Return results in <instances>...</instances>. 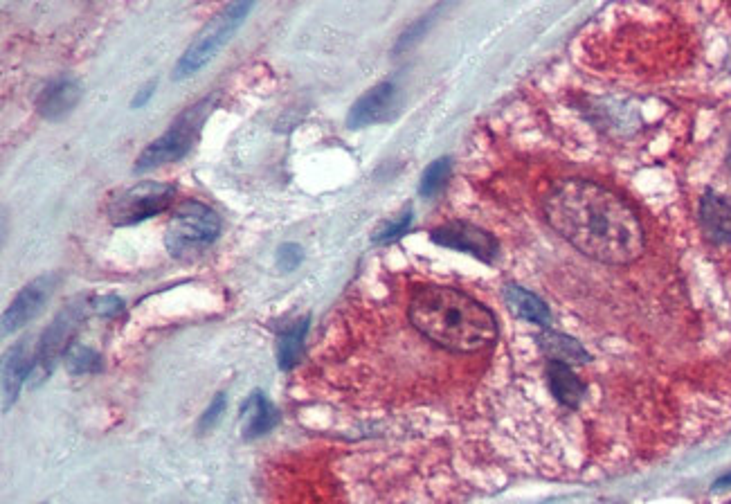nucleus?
<instances>
[{"mask_svg":"<svg viewBox=\"0 0 731 504\" xmlns=\"http://www.w3.org/2000/svg\"><path fill=\"white\" fill-rule=\"evenodd\" d=\"M396 102H399V88H396L394 81H381V84L369 88L367 93L351 106V111L347 115V126L349 129H363V126L390 120Z\"/></svg>","mask_w":731,"mask_h":504,"instance_id":"9","label":"nucleus"},{"mask_svg":"<svg viewBox=\"0 0 731 504\" xmlns=\"http://www.w3.org/2000/svg\"><path fill=\"white\" fill-rule=\"evenodd\" d=\"M36 365V351H32L30 340L23 338L21 342L7 351L3 360V410L16 401L18 392L30 378L32 367Z\"/></svg>","mask_w":731,"mask_h":504,"instance_id":"12","label":"nucleus"},{"mask_svg":"<svg viewBox=\"0 0 731 504\" xmlns=\"http://www.w3.org/2000/svg\"><path fill=\"white\" fill-rule=\"evenodd\" d=\"M174 196V185L144 180V183L115 194L106 205V216L117 228H126V225L149 221L153 216L167 212L171 203H174Z\"/></svg>","mask_w":731,"mask_h":504,"instance_id":"5","label":"nucleus"},{"mask_svg":"<svg viewBox=\"0 0 731 504\" xmlns=\"http://www.w3.org/2000/svg\"><path fill=\"white\" fill-rule=\"evenodd\" d=\"M538 345L543 349V354L549 360H561V363H588L590 354L583 349V345L579 340H574L565 333H558L552 329H545L538 336Z\"/></svg>","mask_w":731,"mask_h":504,"instance_id":"17","label":"nucleus"},{"mask_svg":"<svg viewBox=\"0 0 731 504\" xmlns=\"http://www.w3.org/2000/svg\"><path fill=\"white\" fill-rule=\"evenodd\" d=\"M504 302H507L511 313L518 315L522 320L540 324V327H549V322H552V311H549V306L540 300L538 295L529 293L527 288H522L518 284L504 286Z\"/></svg>","mask_w":731,"mask_h":504,"instance_id":"15","label":"nucleus"},{"mask_svg":"<svg viewBox=\"0 0 731 504\" xmlns=\"http://www.w3.org/2000/svg\"><path fill=\"white\" fill-rule=\"evenodd\" d=\"M255 5L257 0H230L219 14H214L203 25V30L196 34V39L187 45L183 57L178 59L174 68V79L183 81L205 68L219 54L223 45L237 34L239 27L246 23V18L255 9Z\"/></svg>","mask_w":731,"mask_h":504,"instance_id":"3","label":"nucleus"},{"mask_svg":"<svg viewBox=\"0 0 731 504\" xmlns=\"http://www.w3.org/2000/svg\"><path fill=\"white\" fill-rule=\"evenodd\" d=\"M66 367L72 376L102 372V356L90 347H72L66 354Z\"/></svg>","mask_w":731,"mask_h":504,"instance_id":"21","label":"nucleus"},{"mask_svg":"<svg viewBox=\"0 0 731 504\" xmlns=\"http://www.w3.org/2000/svg\"><path fill=\"white\" fill-rule=\"evenodd\" d=\"M221 232V219L210 207L187 201L178 207L167 225L165 243L171 255L196 252L210 246Z\"/></svg>","mask_w":731,"mask_h":504,"instance_id":"6","label":"nucleus"},{"mask_svg":"<svg viewBox=\"0 0 731 504\" xmlns=\"http://www.w3.org/2000/svg\"><path fill=\"white\" fill-rule=\"evenodd\" d=\"M302 259H304L302 248L297 246V243H284V246H279L277 250V266L286 270V273H291V270L300 266Z\"/></svg>","mask_w":731,"mask_h":504,"instance_id":"23","label":"nucleus"},{"mask_svg":"<svg viewBox=\"0 0 731 504\" xmlns=\"http://www.w3.org/2000/svg\"><path fill=\"white\" fill-rule=\"evenodd\" d=\"M545 216L556 234L601 264L626 266L644 255V228L633 207L592 180L565 178L554 185Z\"/></svg>","mask_w":731,"mask_h":504,"instance_id":"1","label":"nucleus"},{"mask_svg":"<svg viewBox=\"0 0 731 504\" xmlns=\"http://www.w3.org/2000/svg\"><path fill=\"white\" fill-rule=\"evenodd\" d=\"M450 5H453V0H439L435 7L428 9V12L419 16L412 25L405 27L403 34L399 36V41H396V45H394V52H405V50H410L414 43H419L423 36L430 32V27L435 25L441 16H444V12Z\"/></svg>","mask_w":731,"mask_h":504,"instance_id":"18","label":"nucleus"},{"mask_svg":"<svg viewBox=\"0 0 731 504\" xmlns=\"http://www.w3.org/2000/svg\"><path fill=\"white\" fill-rule=\"evenodd\" d=\"M153 93H156V81H149V84L144 86L142 90H138V95L133 97L131 108H142V106H147V104H149V99L153 97Z\"/></svg>","mask_w":731,"mask_h":504,"instance_id":"26","label":"nucleus"},{"mask_svg":"<svg viewBox=\"0 0 731 504\" xmlns=\"http://www.w3.org/2000/svg\"><path fill=\"white\" fill-rule=\"evenodd\" d=\"M79 322H81V309L79 306H70V309L61 311L50 327L45 329L39 342V349H36V367L41 369L43 376H48L54 365L59 363V358L66 354Z\"/></svg>","mask_w":731,"mask_h":504,"instance_id":"8","label":"nucleus"},{"mask_svg":"<svg viewBox=\"0 0 731 504\" xmlns=\"http://www.w3.org/2000/svg\"><path fill=\"white\" fill-rule=\"evenodd\" d=\"M306 331H309V318H304L302 322H295L291 329L282 333V338H279V351H277L279 369L288 372V369H293L297 365V360H300V356H302Z\"/></svg>","mask_w":731,"mask_h":504,"instance_id":"19","label":"nucleus"},{"mask_svg":"<svg viewBox=\"0 0 731 504\" xmlns=\"http://www.w3.org/2000/svg\"><path fill=\"white\" fill-rule=\"evenodd\" d=\"M727 169H729V174H731V144H729V151H727Z\"/></svg>","mask_w":731,"mask_h":504,"instance_id":"28","label":"nucleus"},{"mask_svg":"<svg viewBox=\"0 0 731 504\" xmlns=\"http://www.w3.org/2000/svg\"><path fill=\"white\" fill-rule=\"evenodd\" d=\"M214 104L216 95L203 97L201 102H196L194 106H189L187 111L180 113L176 120L171 122L169 129L140 153V158L135 160L133 167L135 174H147V171L156 167L183 160L187 153L192 151L198 133H201L207 117L214 111Z\"/></svg>","mask_w":731,"mask_h":504,"instance_id":"4","label":"nucleus"},{"mask_svg":"<svg viewBox=\"0 0 731 504\" xmlns=\"http://www.w3.org/2000/svg\"><path fill=\"white\" fill-rule=\"evenodd\" d=\"M700 228L716 246L731 243V198L707 189L700 198Z\"/></svg>","mask_w":731,"mask_h":504,"instance_id":"11","label":"nucleus"},{"mask_svg":"<svg viewBox=\"0 0 731 504\" xmlns=\"http://www.w3.org/2000/svg\"><path fill=\"white\" fill-rule=\"evenodd\" d=\"M81 86L75 79L59 77L45 86L39 97H36V111L48 122H59L72 113V108L79 104Z\"/></svg>","mask_w":731,"mask_h":504,"instance_id":"13","label":"nucleus"},{"mask_svg":"<svg viewBox=\"0 0 731 504\" xmlns=\"http://www.w3.org/2000/svg\"><path fill=\"white\" fill-rule=\"evenodd\" d=\"M241 419H243V437L257 439L277 426L279 412L275 405L266 399L264 392L255 390L248 396L246 403H243Z\"/></svg>","mask_w":731,"mask_h":504,"instance_id":"14","label":"nucleus"},{"mask_svg":"<svg viewBox=\"0 0 731 504\" xmlns=\"http://www.w3.org/2000/svg\"><path fill=\"white\" fill-rule=\"evenodd\" d=\"M714 486H716V489H725V486H731V473L725 475V477H720V480Z\"/></svg>","mask_w":731,"mask_h":504,"instance_id":"27","label":"nucleus"},{"mask_svg":"<svg viewBox=\"0 0 731 504\" xmlns=\"http://www.w3.org/2000/svg\"><path fill=\"white\" fill-rule=\"evenodd\" d=\"M410 322L439 347L471 354L498 338V322L484 304L453 286H419L410 300Z\"/></svg>","mask_w":731,"mask_h":504,"instance_id":"2","label":"nucleus"},{"mask_svg":"<svg viewBox=\"0 0 731 504\" xmlns=\"http://www.w3.org/2000/svg\"><path fill=\"white\" fill-rule=\"evenodd\" d=\"M430 239L437 246L468 252V255L486 261V264H491L498 257V241H495L493 234L466 221H450L446 225H439V228L430 232Z\"/></svg>","mask_w":731,"mask_h":504,"instance_id":"7","label":"nucleus"},{"mask_svg":"<svg viewBox=\"0 0 731 504\" xmlns=\"http://www.w3.org/2000/svg\"><path fill=\"white\" fill-rule=\"evenodd\" d=\"M450 171H453V160H450V158H437L426 171H423L419 194L423 198L437 196L441 189L446 187L448 178H450Z\"/></svg>","mask_w":731,"mask_h":504,"instance_id":"20","label":"nucleus"},{"mask_svg":"<svg viewBox=\"0 0 731 504\" xmlns=\"http://www.w3.org/2000/svg\"><path fill=\"white\" fill-rule=\"evenodd\" d=\"M412 219H414V214H412V210L408 207V210H405L403 214L396 216L394 221L385 223L383 228L374 234V243H381V246H383V243H392L396 239H401L403 234H408L410 225H412Z\"/></svg>","mask_w":731,"mask_h":504,"instance_id":"22","label":"nucleus"},{"mask_svg":"<svg viewBox=\"0 0 731 504\" xmlns=\"http://www.w3.org/2000/svg\"><path fill=\"white\" fill-rule=\"evenodd\" d=\"M54 288V277L45 275L27 284L21 293L14 297V302L7 306L3 315V333L9 336L18 329H23L27 322H32L41 313L43 304L50 300Z\"/></svg>","mask_w":731,"mask_h":504,"instance_id":"10","label":"nucleus"},{"mask_svg":"<svg viewBox=\"0 0 731 504\" xmlns=\"http://www.w3.org/2000/svg\"><path fill=\"white\" fill-rule=\"evenodd\" d=\"M225 401H228V399H225V394L221 392V394H216V399L210 403V408H207L205 412H203V417H201V421H198V430H210V428H214L216 426V423H219V419H221V414L225 412Z\"/></svg>","mask_w":731,"mask_h":504,"instance_id":"24","label":"nucleus"},{"mask_svg":"<svg viewBox=\"0 0 731 504\" xmlns=\"http://www.w3.org/2000/svg\"><path fill=\"white\" fill-rule=\"evenodd\" d=\"M547 381L552 387L558 403L565 408H576L585 394V385L579 376L572 372V367L561 360H549L547 363Z\"/></svg>","mask_w":731,"mask_h":504,"instance_id":"16","label":"nucleus"},{"mask_svg":"<svg viewBox=\"0 0 731 504\" xmlns=\"http://www.w3.org/2000/svg\"><path fill=\"white\" fill-rule=\"evenodd\" d=\"M93 306L99 315H104V318H113V315H117L124 309V302L115 295H104V297H99V300H95Z\"/></svg>","mask_w":731,"mask_h":504,"instance_id":"25","label":"nucleus"}]
</instances>
